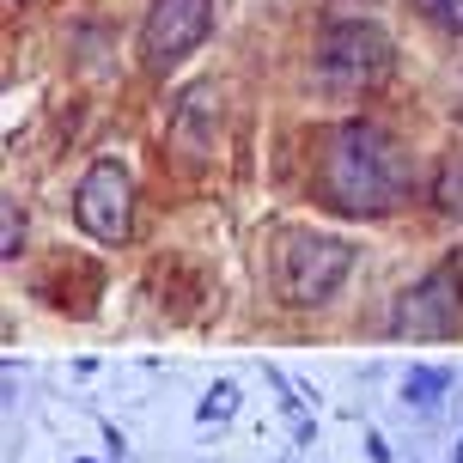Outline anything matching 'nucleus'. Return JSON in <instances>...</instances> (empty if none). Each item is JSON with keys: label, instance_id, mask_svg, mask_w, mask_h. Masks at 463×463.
<instances>
[{"label": "nucleus", "instance_id": "nucleus-12", "mask_svg": "<svg viewBox=\"0 0 463 463\" xmlns=\"http://www.w3.org/2000/svg\"><path fill=\"white\" fill-rule=\"evenodd\" d=\"M19 238H24V220L13 202H0V256H19Z\"/></svg>", "mask_w": 463, "mask_h": 463}, {"label": "nucleus", "instance_id": "nucleus-2", "mask_svg": "<svg viewBox=\"0 0 463 463\" xmlns=\"http://www.w3.org/2000/svg\"><path fill=\"white\" fill-rule=\"evenodd\" d=\"M396 49L384 37V24L372 19H335L317 37V55H311V86L324 98H366L391 80Z\"/></svg>", "mask_w": 463, "mask_h": 463}, {"label": "nucleus", "instance_id": "nucleus-11", "mask_svg": "<svg viewBox=\"0 0 463 463\" xmlns=\"http://www.w3.org/2000/svg\"><path fill=\"white\" fill-rule=\"evenodd\" d=\"M439 208H445V213H463V159L445 165V177H439Z\"/></svg>", "mask_w": 463, "mask_h": 463}, {"label": "nucleus", "instance_id": "nucleus-5", "mask_svg": "<svg viewBox=\"0 0 463 463\" xmlns=\"http://www.w3.org/2000/svg\"><path fill=\"white\" fill-rule=\"evenodd\" d=\"M73 220L98 244H122L128 238V226H135V184H128V171L116 159L92 165L80 177V189H73Z\"/></svg>", "mask_w": 463, "mask_h": 463}, {"label": "nucleus", "instance_id": "nucleus-1", "mask_svg": "<svg viewBox=\"0 0 463 463\" xmlns=\"http://www.w3.org/2000/svg\"><path fill=\"white\" fill-rule=\"evenodd\" d=\"M317 195L324 208L347 220H378L396 213L415 195V159L396 146L378 122H335L317 146Z\"/></svg>", "mask_w": 463, "mask_h": 463}, {"label": "nucleus", "instance_id": "nucleus-9", "mask_svg": "<svg viewBox=\"0 0 463 463\" xmlns=\"http://www.w3.org/2000/svg\"><path fill=\"white\" fill-rule=\"evenodd\" d=\"M232 409H238V384H213V391L195 402V420H202V427H220V420H232Z\"/></svg>", "mask_w": 463, "mask_h": 463}, {"label": "nucleus", "instance_id": "nucleus-4", "mask_svg": "<svg viewBox=\"0 0 463 463\" xmlns=\"http://www.w3.org/2000/svg\"><path fill=\"white\" fill-rule=\"evenodd\" d=\"M213 31V0H153L140 19V61L153 73H171L208 43Z\"/></svg>", "mask_w": 463, "mask_h": 463}, {"label": "nucleus", "instance_id": "nucleus-3", "mask_svg": "<svg viewBox=\"0 0 463 463\" xmlns=\"http://www.w3.org/2000/svg\"><path fill=\"white\" fill-rule=\"evenodd\" d=\"M354 269V244L329 232H293L275 256V287L287 305H324Z\"/></svg>", "mask_w": 463, "mask_h": 463}, {"label": "nucleus", "instance_id": "nucleus-10", "mask_svg": "<svg viewBox=\"0 0 463 463\" xmlns=\"http://www.w3.org/2000/svg\"><path fill=\"white\" fill-rule=\"evenodd\" d=\"M415 6H420L433 24H445L451 37H463V0H415Z\"/></svg>", "mask_w": 463, "mask_h": 463}, {"label": "nucleus", "instance_id": "nucleus-13", "mask_svg": "<svg viewBox=\"0 0 463 463\" xmlns=\"http://www.w3.org/2000/svg\"><path fill=\"white\" fill-rule=\"evenodd\" d=\"M458 463H463V451H458Z\"/></svg>", "mask_w": 463, "mask_h": 463}, {"label": "nucleus", "instance_id": "nucleus-6", "mask_svg": "<svg viewBox=\"0 0 463 463\" xmlns=\"http://www.w3.org/2000/svg\"><path fill=\"white\" fill-rule=\"evenodd\" d=\"M458 317H463V287H458V269H451V262L433 269L427 280H415V287L391 305L396 335H451Z\"/></svg>", "mask_w": 463, "mask_h": 463}, {"label": "nucleus", "instance_id": "nucleus-8", "mask_svg": "<svg viewBox=\"0 0 463 463\" xmlns=\"http://www.w3.org/2000/svg\"><path fill=\"white\" fill-rule=\"evenodd\" d=\"M445 384H451V372H445V366H409L396 396H402V409H433V402L445 396Z\"/></svg>", "mask_w": 463, "mask_h": 463}, {"label": "nucleus", "instance_id": "nucleus-7", "mask_svg": "<svg viewBox=\"0 0 463 463\" xmlns=\"http://www.w3.org/2000/svg\"><path fill=\"white\" fill-rule=\"evenodd\" d=\"M165 140H171V159L184 165V171L213 165V153H220V98H213V86H195V92L177 98Z\"/></svg>", "mask_w": 463, "mask_h": 463}]
</instances>
